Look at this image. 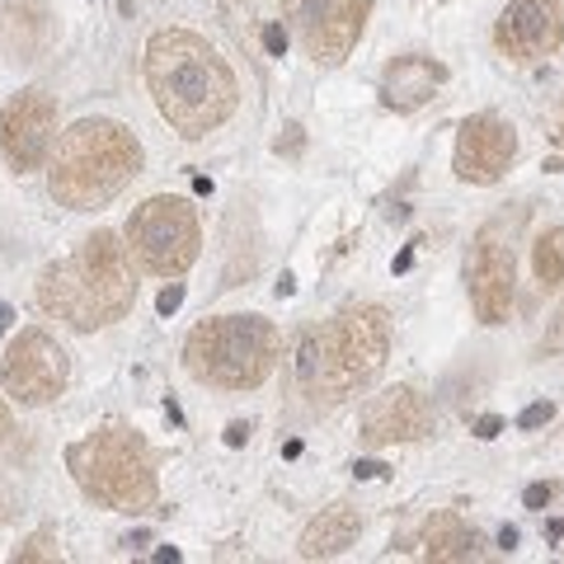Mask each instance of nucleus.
Here are the masks:
<instances>
[{"mask_svg": "<svg viewBox=\"0 0 564 564\" xmlns=\"http://www.w3.org/2000/svg\"><path fill=\"white\" fill-rule=\"evenodd\" d=\"M263 47H269V57H282V52H288V33H282V24H263Z\"/></svg>", "mask_w": 564, "mask_h": 564, "instance_id": "4be33fe9", "label": "nucleus"}, {"mask_svg": "<svg viewBox=\"0 0 564 564\" xmlns=\"http://www.w3.org/2000/svg\"><path fill=\"white\" fill-rule=\"evenodd\" d=\"M499 545H503V551H513V545H518V532H513V527H503V532H499Z\"/></svg>", "mask_w": 564, "mask_h": 564, "instance_id": "c756f323", "label": "nucleus"}, {"mask_svg": "<svg viewBox=\"0 0 564 564\" xmlns=\"http://www.w3.org/2000/svg\"><path fill=\"white\" fill-rule=\"evenodd\" d=\"M560 334H564V311H560Z\"/></svg>", "mask_w": 564, "mask_h": 564, "instance_id": "473e14b6", "label": "nucleus"}, {"mask_svg": "<svg viewBox=\"0 0 564 564\" xmlns=\"http://www.w3.org/2000/svg\"><path fill=\"white\" fill-rule=\"evenodd\" d=\"M443 85H447V66L410 52V57H395L391 66H386V76H381V104H386V109H395V113H414L437 90H443Z\"/></svg>", "mask_w": 564, "mask_h": 564, "instance_id": "dca6fc26", "label": "nucleus"}, {"mask_svg": "<svg viewBox=\"0 0 564 564\" xmlns=\"http://www.w3.org/2000/svg\"><path fill=\"white\" fill-rule=\"evenodd\" d=\"M33 302L43 315L62 321L66 329H104L122 321L137 302V273L132 250L113 231L85 236L66 259L47 263L33 282Z\"/></svg>", "mask_w": 564, "mask_h": 564, "instance_id": "f03ea898", "label": "nucleus"}, {"mask_svg": "<svg viewBox=\"0 0 564 564\" xmlns=\"http://www.w3.org/2000/svg\"><path fill=\"white\" fill-rule=\"evenodd\" d=\"M352 470H358V475H362V480H372V475H381L386 466H377V462H358V466H352Z\"/></svg>", "mask_w": 564, "mask_h": 564, "instance_id": "c85d7f7f", "label": "nucleus"}, {"mask_svg": "<svg viewBox=\"0 0 564 564\" xmlns=\"http://www.w3.org/2000/svg\"><path fill=\"white\" fill-rule=\"evenodd\" d=\"M245 437H250V423H231V429H226V443L231 447H245Z\"/></svg>", "mask_w": 564, "mask_h": 564, "instance_id": "cd10ccee", "label": "nucleus"}, {"mask_svg": "<svg viewBox=\"0 0 564 564\" xmlns=\"http://www.w3.org/2000/svg\"><path fill=\"white\" fill-rule=\"evenodd\" d=\"M128 240L132 259L155 278H184L203 254V226L198 212L180 193H155L128 217Z\"/></svg>", "mask_w": 564, "mask_h": 564, "instance_id": "6e6552de", "label": "nucleus"}, {"mask_svg": "<svg viewBox=\"0 0 564 564\" xmlns=\"http://www.w3.org/2000/svg\"><path fill=\"white\" fill-rule=\"evenodd\" d=\"M141 165H147V151L132 128L113 118H80L52 141L47 193L66 212H99L137 180Z\"/></svg>", "mask_w": 564, "mask_h": 564, "instance_id": "20e7f679", "label": "nucleus"}, {"mask_svg": "<svg viewBox=\"0 0 564 564\" xmlns=\"http://www.w3.org/2000/svg\"><path fill=\"white\" fill-rule=\"evenodd\" d=\"M180 302H184V282H170V288L161 292V302H155V311H161V315H174V311H180Z\"/></svg>", "mask_w": 564, "mask_h": 564, "instance_id": "5701e85b", "label": "nucleus"}, {"mask_svg": "<svg viewBox=\"0 0 564 564\" xmlns=\"http://www.w3.org/2000/svg\"><path fill=\"white\" fill-rule=\"evenodd\" d=\"M560 147H564V128H560Z\"/></svg>", "mask_w": 564, "mask_h": 564, "instance_id": "72a5a7b5", "label": "nucleus"}, {"mask_svg": "<svg viewBox=\"0 0 564 564\" xmlns=\"http://www.w3.org/2000/svg\"><path fill=\"white\" fill-rule=\"evenodd\" d=\"M57 141V99L47 90H20L6 109H0V155L10 161V170H39L52 155Z\"/></svg>", "mask_w": 564, "mask_h": 564, "instance_id": "9b49d317", "label": "nucleus"}, {"mask_svg": "<svg viewBox=\"0 0 564 564\" xmlns=\"http://www.w3.org/2000/svg\"><path fill=\"white\" fill-rule=\"evenodd\" d=\"M147 90L170 132L203 141L217 132L240 104V80L231 62L193 29H161L147 43Z\"/></svg>", "mask_w": 564, "mask_h": 564, "instance_id": "f257e3e1", "label": "nucleus"}, {"mask_svg": "<svg viewBox=\"0 0 564 564\" xmlns=\"http://www.w3.org/2000/svg\"><path fill=\"white\" fill-rule=\"evenodd\" d=\"M52 33H57V20L47 0H0V62H39L52 47Z\"/></svg>", "mask_w": 564, "mask_h": 564, "instance_id": "2eb2a0df", "label": "nucleus"}, {"mask_svg": "<svg viewBox=\"0 0 564 564\" xmlns=\"http://www.w3.org/2000/svg\"><path fill=\"white\" fill-rule=\"evenodd\" d=\"M362 532V518H358V508H348V503H329L321 508L311 522H306V532H302V545H296V555L302 560H334V555H344L352 541H358Z\"/></svg>", "mask_w": 564, "mask_h": 564, "instance_id": "f3484780", "label": "nucleus"}, {"mask_svg": "<svg viewBox=\"0 0 564 564\" xmlns=\"http://www.w3.org/2000/svg\"><path fill=\"white\" fill-rule=\"evenodd\" d=\"M10 433H14V419H10V404L0 400V447L10 443Z\"/></svg>", "mask_w": 564, "mask_h": 564, "instance_id": "bb28decb", "label": "nucleus"}, {"mask_svg": "<svg viewBox=\"0 0 564 564\" xmlns=\"http://www.w3.org/2000/svg\"><path fill=\"white\" fill-rule=\"evenodd\" d=\"M564 43V6L560 0H508L499 24H494V47L508 62H545Z\"/></svg>", "mask_w": 564, "mask_h": 564, "instance_id": "f8f14e48", "label": "nucleus"}, {"mask_svg": "<svg viewBox=\"0 0 564 564\" xmlns=\"http://www.w3.org/2000/svg\"><path fill=\"white\" fill-rule=\"evenodd\" d=\"M518 161V132L513 122L494 118V113H475L462 122L456 132V155H452V170L462 184H499L508 170Z\"/></svg>", "mask_w": 564, "mask_h": 564, "instance_id": "ddd939ff", "label": "nucleus"}, {"mask_svg": "<svg viewBox=\"0 0 564 564\" xmlns=\"http://www.w3.org/2000/svg\"><path fill=\"white\" fill-rule=\"evenodd\" d=\"M503 433V419L499 414H485L480 423H475V437H485V443H489V437H499Z\"/></svg>", "mask_w": 564, "mask_h": 564, "instance_id": "a878e982", "label": "nucleus"}, {"mask_svg": "<svg viewBox=\"0 0 564 564\" xmlns=\"http://www.w3.org/2000/svg\"><path fill=\"white\" fill-rule=\"evenodd\" d=\"M10 325V306H0V329H6Z\"/></svg>", "mask_w": 564, "mask_h": 564, "instance_id": "2f4dec72", "label": "nucleus"}, {"mask_svg": "<svg viewBox=\"0 0 564 564\" xmlns=\"http://www.w3.org/2000/svg\"><path fill=\"white\" fill-rule=\"evenodd\" d=\"M10 560H14V564H20V560H57V545H52L47 532H39V536H29Z\"/></svg>", "mask_w": 564, "mask_h": 564, "instance_id": "aec40b11", "label": "nucleus"}, {"mask_svg": "<svg viewBox=\"0 0 564 564\" xmlns=\"http://www.w3.org/2000/svg\"><path fill=\"white\" fill-rule=\"evenodd\" d=\"M419 551L423 560H437V564H452V560H480V532L466 522V518H456V513H433L429 522H423V532H419Z\"/></svg>", "mask_w": 564, "mask_h": 564, "instance_id": "a211bd4d", "label": "nucleus"}, {"mask_svg": "<svg viewBox=\"0 0 564 564\" xmlns=\"http://www.w3.org/2000/svg\"><path fill=\"white\" fill-rule=\"evenodd\" d=\"M70 381V358L66 348L52 339L47 329H20L0 358V386L14 404L24 410H43L52 404Z\"/></svg>", "mask_w": 564, "mask_h": 564, "instance_id": "1a4fd4ad", "label": "nucleus"}, {"mask_svg": "<svg viewBox=\"0 0 564 564\" xmlns=\"http://www.w3.org/2000/svg\"><path fill=\"white\" fill-rule=\"evenodd\" d=\"M433 423H437V414H433V404H429V395H423L419 386H391V391L367 400L358 437L367 447L419 443V437L433 433Z\"/></svg>", "mask_w": 564, "mask_h": 564, "instance_id": "4468645a", "label": "nucleus"}, {"mask_svg": "<svg viewBox=\"0 0 564 564\" xmlns=\"http://www.w3.org/2000/svg\"><path fill=\"white\" fill-rule=\"evenodd\" d=\"M564 536V522H545V541H560Z\"/></svg>", "mask_w": 564, "mask_h": 564, "instance_id": "7c9ffc66", "label": "nucleus"}, {"mask_svg": "<svg viewBox=\"0 0 564 564\" xmlns=\"http://www.w3.org/2000/svg\"><path fill=\"white\" fill-rule=\"evenodd\" d=\"M532 269H536L541 288H560V282H564V226H551V231L536 236V245H532Z\"/></svg>", "mask_w": 564, "mask_h": 564, "instance_id": "6ab92c4d", "label": "nucleus"}, {"mask_svg": "<svg viewBox=\"0 0 564 564\" xmlns=\"http://www.w3.org/2000/svg\"><path fill=\"white\" fill-rule=\"evenodd\" d=\"M278 151H288V155L302 151V122H288V128H282V137H278Z\"/></svg>", "mask_w": 564, "mask_h": 564, "instance_id": "393cba45", "label": "nucleus"}, {"mask_svg": "<svg viewBox=\"0 0 564 564\" xmlns=\"http://www.w3.org/2000/svg\"><path fill=\"white\" fill-rule=\"evenodd\" d=\"M522 226H527V207L513 203V207L494 212L466 250V292H470V306L480 325H503L508 311H513Z\"/></svg>", "mask_w": 564, "mask_h": 564, "instance_id": "0eeeda50", "label": "nucleus"}, {"mask_svg": "<svg viewBox=\"0 0 564 564\" xmlns=\"http://www.w3.org/2000/svg\"><path fill=\"white\" fill-rule=\"evenodd\" d=\"M278 325L254 311L212 315L193 325L184 339V367L193 381L217 386V391H259L278 367Z\"/></svg>", "mask_w": 564, "mask_h": 564, "instance_id": "423d86ee", "label": "nucleus"}, {"mask_svg": "<svg viewBox=\"0 0 564 564\" xmlns=\"http://www.w3.org/2000/svg\"><path fill=\"white\" fill-rule=\"evenodd\" d=\"M391 358V311L377 302H348L329 321L311 325L296 344V391L315 410L339 404L372 381Z\"/></svg>", "mask_w": 564, "mask_h": 564, "instance_id": "7ed1b4c3", "label": "nucleus"}, {"mask_svg": "<svg viewBox=\"0 0 564 564\" xmlns=\"http://www.w3.org/2000/svg\"><path fill=\"white\" fill-rule=\"evenodd\" d=\"M282 14H288L296 43L306 47L311 62L339 66L358 47L372 0H282Z\"/></svg>", "mask_w": 564, "mask_h": 564, "instance_id": "9d476101", "label": "nucleus"}, {"mask_svg": "<svg viewBox=\"0 0 564 564\" xmlns=\"http://www.w3.org/2000/svg\"><path fill=\"white\" fill-rule=\"evenodd\" d=\"M66 470L80 485L85 499H95L109 513H147L161 499V475H155V452L137 429L104 423L66 447Z\"/></svg>", "mask_w": 564, "mask_h": 564, "instance_id": "39448f33", "label": "nucleus"}, {"mask_svg": "<svg viewBox=\"0 0 564 564\" xmlns=\"http://www.w3.org/2000/svg\"><path fill=\"white\" fill-rule=\"evenodd\" d=\"M551 499H555V489H551V485H527V494H522V503H527V508H536V513H541V508L551 503Z\"/></svg>", "mask_w": 564, "mask_h": 564, "instance_id": "b1692460", "label": "nucleus"}, {"mask_svg": "<svg viewBox=\"0 0 564 564\" xmlns=\"http://www.w3.org/2000/svg\"><path fill=\"white\" fill-rule=\"evenodd\" d=\"M551 419H555V404H551V400H536V404H527V410H522L518 429H522V433H532V429H545Z\"/></svg>", "mask_w": 564, "mask_h": 564, "instance_id": "412c9836", "label": "nucleus"}]
</instances>
